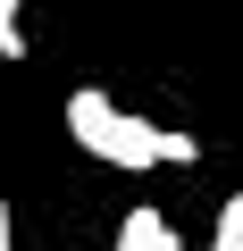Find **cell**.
<instances>
[{
    "mask_svg": "<svg viewBox=\"0 0 243 251\" xmlns=\"http://www.w3.org/2000/svg\"><path fill=\"white\" fill-rule=\"evenodd\" d=\"M67 134L92 151V159H109V168H160V126L151 117H135V109H117L109 92H67Z\"/></svg>",
    "mask_w": 243,
    "mask_h": 251,
    "instance_id": "obj_1",
    "label": "cell"
},
{
    "mask_svg": "<svg viewBox=\"0 0 243 251\" xmlns=\"http://www.w3.org/2000/svg\"><path fill=\"white\" fill-rule=\"evenodd\" d=\"M109 251H185V243H176V226H168L160 209H126V226H117Z\"/></svg>",
    "mask_w": 243,
    "mask_h": 251,
    "instance_id": "obj_2",
    "label": "cell"
},
{
    "mask_svg": "<svg viewBox=\"0 0 243 251\" xmlns=\"http://www.w3.org/2000/svg\"><path fill=\"white\" fill-rule=\"evenodd\" d=\"M210 251H243V193L218 201V234H210Z\"/></svg>",
    "mask_w": 243,
    "mask_h": 251,
    "instance_id": "obj_3",
    "label": "cell"
},
{
    "mask_svg": "<svg viewBox=\"0 0 243 251\" xmlns=\"http://www.w3.org/2000/svg\"><path fill=\"white\" fill-rule=\"evenodd\" d=\"M0 59H26V9L0 0Z\"/></svg>",
    "mask_w": 243,
    "mask_h": 251,
    "instance_id": "obj_4",
    "label": "cell"
},
{
    "mask_svg": "<svg viewBox=\"0 0 243 251\" xmlns=\"http://www.w3.org/2000/svg\"><path fill=\"white\" fill-rule=\"evenodd\" d=\"M168 159H176V168H193V159H201V143H193V134H168V126H160V168H168Z\"/></svg>",
    "mask_w": 243,
    "mask_h": 251,
    "instance_id": "obj_5",
    "label": "cell"
},
{
    "mask_svg": "<svg viewBox=\"0 0 243 251\" xmlns=\"http://www.w3.org/2000/svg\"><path fill=\"white\" fill-rule=\"evenodd\" d=\"M0 251H17V243H9V201H0Z\"/></svg>",
    "mask_w": 243,
    "mask_h": 251,
    "instance_id": "obj_6",
    "label": "cell"
}]
</instances>
